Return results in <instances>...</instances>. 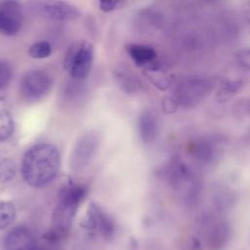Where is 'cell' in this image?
<instances>
[{
	"mask_svg": "<svg viewBox=\"0 0 250 250\" xmlns=\"http://www.w3.org/2000/svg\"><path fill=\"white\" fill-rule=\"evenodd\" d=\"M61 168V153L50 143H38L23 153L21 175L23 182L33 188H42L51 185Z\"/></svg>",
	"mask_w": 250,
	"mask_h": 250,
	"instance_id": "1",
	"label": "cell"
},
{
	"mask_svg": "<svg viewBox=\"0 0 250 250\" xmlns=\"http://www.w3.org/2000/svg\"><path fill=\"white\" fill-rule=\"evenodd\" d=\"M88 193V187L81 183L69 182L59 193L58 202L52 214V228L44 234L49 243L64 240L69 232L76 212Z\"/></svg>",
	"mask_w": 250,
	"mask_h": 250,
	"instance_id": "2",
	"label": "cell"
},
{
	"mask_svg": "<svg viewBox=\"0 0 250 250\" xmlns=\"http://www.w3.org/2000/svg\"><path fill=\"white\" fill-rule=\"evenodd\" d=\"M94 47L90 42L77 41L67 49L63 58V68L75 80H84L91 72Z\"/></svg>",
	"mask_w": 250,
	"mask_h": 250,
	"instance_id": "3",
	"label": "cell"
},
{
	"mask_svg": "<svg viewBox=\"0 0 250 250\" xmlns=\"http://www.w3.org/2000/svg\"><path fill=\"white\" fill-rule=\"evenodd\" d=\"M51 75L42 69H32L23 73L19 83V92L21 99L34 104L46 98L52 90Z\"/></svg>",
	"mask_w": 250,
	"mask_h": 250,
	"instance_id": "4",
	"label": "cell"
},
{
	"mask_svg": "<svg viewBox=\"0 0 250 250\" xmlns=\"http://www.w3.org/2000/svg\"><path fill=\"white\" fill-rule=\"evenodd\" d=\"M168 180L175 191L186 202H193L200 193V182L196 175L184 163L175 162L169 168Z\"/></svg>",
	"mask_w": 250,
	"mask_h": 250,
	"instance_id": "5",
	"label": "cell"
},
{
	"mask_svg": "<svg viewBox=\"0 0 250 250\" xmlns=\"http://www.w3.org/2000/svg\"><path fill=\"white\" fill-rule=\"evenodd\" d=\"M80 227L102 237L105 241L112 240L117 231L114 219L99 204L91 202L81 219Z\"/></svg>",
	"mask_w": 250,
	"mask_h": 250,
	"instance_id": "6",
	"label": "cell"
},
{
	"mask_svg": "<svg viewBox=\"0 0 250 250\" xmlns=\"http://www.w3.org/2000/svg\"><path fill=\"white\" fill-rule=\"evenodd\" d=\"M211 81L202 76H188L178 83L173 98L179 105L195 106L210 93Z\"/></svg>",
	"mask_w": 250,
	"mask_h": 250,
	"instance_id": "7",
	"label": "cell"
},
{
	"mask_svg": "<svg viewBox=\"0 0 250 250\" xmlns=\"http://www.w3.org/2000/svg\"><path fill=\"white\" fill-rule=\"evenodd\" d=\"M100 146V137L95 131L82 134L74 143L70 156L69 166L74 173L85 170L94 160Z\"/></svg>",
	"mask_w": 250,
	"mask_h": 250,
	"instance_id": "8",
	"label": "cell"
},
{
	"mask_svg": "<svg viewBox=\"0 0 250 250\" xmlns=\"http://www.w3.org/2000/svg\"><path fill=\"white\" fill-rule=\"evenodd\" d=\"M28 10L39 17L54 21H71L80 16V11L63 0H31Z\"/></svg>",
	"mask_w": 250,
	"mask_h": 250,
	"instance_id": "9",
	"label": "cell"
},
{
	"mask_svg": "<svg viewBox=\"0 0 250 250\" xmlns=\"http://www.w3.org/2000/svg\"><path fill=\"white\" fill-rule=\"evenodd\" d=\"M22 8L17 0H3L0 3V33L13 36L17 34L22 23Z\"/></svg>",
	"mask_w": 250,
	"mask_h": 250,
	"instance_id": "10",
	"label": "cell"
},
{
	"mask_svg": "<svg viewBox=\"0 0 250 250\" xmlns=\"http://www.w3.org/2000/svg\"><path fill=\"white\" fill-rule=\"evenodd\" d=\"M4 250H34L38 245L33 232L24 226L13 228L4 237Z\"/></svg>",
	"mask_w": 250,
	"mask_h": 250,
	"instance_id": "11",
	"label": "cell"
},
{
	"mask_svg": "<svg viewBox=\"0 0 250 250\" xmlns=\"http://www.w3.org/2000/svg\"><path fill=\"white\" fill-rule=\"evenodd\" d=\"M231 229L226 221L213 220L206 227L205 241L209 250H222L228 244Z\"/></svg>",
	"mask_w": 250,
	"mask_h": 250,
	"instance_id": "12",
	"label": "cell"
},
{
	"mask_svg": "<svg viewBox=\"0 0 250 250\" xmlns=\"http://www.w3.org/2000/svg\"><path fill=\"white\" fill-rule=\"evenodd\" d=\"M137 130L144 144L153 143L158 133V121L154 113L150 110L143 111L138 117Z\"/></svg>",
	"mask_w": 250,
	"mask_h": 250,
	"instance_id": "13",
	"label": "cell"
},
{
	"mask_svg": "<svg viewBox=\"0 0 250 250\" xmlns=\"http://www.w3.org/2000/svg\"><path fill=\"white\" fill-rule=\"evenodd\" d=\"M126 51L133 62L143 68H146L157 62V53L149 45L132 43L126 46Z\"/></svg>",
	"mask_w": 250,
	"mask_h": 250,
	"instance_id": "14",
	"label": "cell"
},
{
	"mask_svg": "<svg viewBox=\"0 0 250 250\" xmlns=\"http://www.w3.org/2000/svg\"><path fill=\"white\" fill-rule=\"evenodd\" d=\"M16 131V124L12 113L6 109H0V144L10 141Z\"/></svg>",
	"mask_w": 250,
	"mask_h": 250,
	"instance_id": "15",
	"label": "cell"
},
{
	"mask_svg": "<svg viewBox=\"0 0 250 250\" xmlns=\"http://www.w3.org/2000/svg\"><path fill=\"white\" fill-rule=\"evenodd\" d=\"M18 210L14 202L0 199V230L10 227L17 218Z\"/></svg>",
	"mask_w": 250,
	"mask_h": 250,
	"instance_id": "16",
	"label": "cell"
},
{
	"mask_svg": "<svg viewBox=\"0 0 250 250\" xmlns=\"http://www.w3.org/2000/svg\"><path fill=\"white\" fill-rule=\"evenodd\" d=\"M191 153L202 162H209L215 154L214 147L207 140H198L191 145Z\"/></svg>",
	"mask_w": 250,
	"mask_h": 250,
	"instance_id": "17",
	"label": "cell"
},
{
	"mask_svg": "<svg viewBox=\"0 0 250 250\" xmlns=\"http://www.w3.org/2000/svg\"><path fill=\"white\" fill-rule=\"evenodd\" d=\"M17 166L12 157L0 152V183L7 184L16 177Z\"/></svg>",
	"mask_w": 250,
	"mask_h": 250,
	"instance_id": "18",
	"label": "cell"
},
{
	"mask_svg": "<svg viewBox=\"0 0 250 250\" xmlns=\"http://www.w3.org/2000/svg\"><path fill=\"white\" fill-rule=\"evenodd\" d=\"M51 54L52 46L48 41H37L28 49V55L33 59H46Z\"/></svg>",
	"mask_w": 250,
	"mask_h": 250,
	"instance_id": "19",
	"label": "cell"
},
{
	"mask_svg": "<svg viewBox=\"0 0 250 250\" xmlns=\"http://www.w3.org/2000/svg\"><path fill=\"white\" fill-rule=\"evenodd\" d=\"M116 79L120 89L128 94L136 93L140 88V84L137 79L130 74L128 75L127 73H119Z\"/></svg>",
	"mask_w": 250,
	"mask_h": 250,
	"instance_id": "20",
	"label": "cell"
},
{
	"mask_svg": "<svg viewBox=\"0 0 250 250\" xmlns=\"http://www.w3.org/2000/svg\"><path fill=\"white\" fill-rule=\"evenodd\" d=\"M12 77L13 68L11 64L4 60H0V90L5 89L10 84Z\"/></svg>",
	"mask_w": 250,
	"mask_h": 250,
	"instance_id": "21",
	"label": "cell"
},
{
	"mask_svg": "<svg viewBox=\"0 0 250 250\" xmlns=\"http://www.w3.org/2000/svg\"><path fill=\"white\" fill-rule=\"evenodd\" d=\"M236 61L238 64L250 73V48H243L236 53Z\"/></svg>",
	"mask_w": 250,
	"mask_h": 250,
	"instance_id": "22",
	"label": "cell"
},
{
	"mask_svg": "<svg viewBox=\"0 0 250 250\" xmlns=\"http://www.w3.org/2000/svg\"><path fill=\"white\" fill-rule=\"evenodd\" d=\"M122 1L123 0H98L100 9L105 13L113 11Z\"/></svg>",
	"mask_w": 250,
	"mask_h": 250,
	"instance_id": "23",
	"label": "cell"
},
{
	"mask_svg": "<svg viewBox=\"0 0 250 250\" xmlns=\"http://www.w3.org/2000/svg\"><path fill=\"white\" fill-rule=\"evenodd\" d=\"M178 104H177V102L175 101V99L173 98V97H167V98H165L164 100H163V102H162V106H163V110L165 111V112H167V113H172V112H174L176 109H177V107H178Z\"/></svg>",
	"mask_w": 250,
	"mask_h": 250,
	"instance_id": "24",
	"label": "cell"
},
{
	"mask_svg": "<svg viewBox=\"0 0 250 250\" xmlns=\"http://www.w3.org/2000/svg\"><path fill=\"white\" fill-rule=\"evenodd\" d=\"M4 102V96L1 94V92H0V104H2Z\"/></svg>",
	"mask_w": 250,
	"mask_h": 250,
	"instance_id": "25",
	"label": "cell"
},
{
	"mask_svg": "<svg viewBox=\"0 0 250 250\" xmlns=\"http://www.w3.org/2000/svg\"><path fill=\"white\" fill-rule=\"evenodd\" d=\"M34 250H46V249H44V248H41V247H39V246H37Z\"/></svg>",
	"mask_w": 250,
	"mask_h": 250,
	"instance_id": "26",
	"label": "cell"
}]
</instances>
